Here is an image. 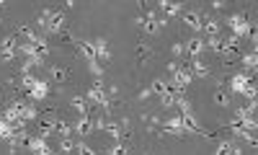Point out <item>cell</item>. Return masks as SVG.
Here are the masks:
<instances>
[{"label": "cell", "instance_id": "cell-21", "mask_svg": "<svg viewBox=\"0 0 258 155\" xmlns=\"http://www.w3.org/2000/svg\"><path fill=\"white\" fill-rule=\"evenodd\" d=\"M54 119H57V116H49V119H42L39 122V137H52L54 134Z\"/></svg>", "mask_w": 258, "mask_h": 155}, {"label": "cell", "instance_id": "cell-14", "mask_svg": "<svg viewBox=\"0 0 258 155\" xmlns=\"http://www.w3.org/2000/svg\"><path fill=\"white\" fill-rule=\"evenodd\" d=\"M183 47H186V54H191V60H196L199 54H201V49H204V42H201L199 36H191Z\"/></svg>", "mask_w": 258, "mask_h": 155}, {"label": "cell", "instance_id": "cell-31", "mask_svg": "<svg viewBox=\"0 0 258 155\" xmlns=\"http://www.w3.org/2000/svg\"><path fill=\"white\" fill-rule=\"evenodd\" d=\"M215 104L217 106H227L230 104V96L225 93V90H217V93H215Z\"/></svg>", "mask_w": 258, "mask_h": 155}, {"label": "cell", "instance_id": "cell-28", "mask_svg": "<svg viewBox=\"0 0 258 155\" xmlns=\"http://www.w3.org/2000/svg\"><path fill=\"white\" fill-rule=\"evenodd\" d=\"M160 8H163V11L168 13V16H176L183 5H181V3H168V0H160Z\"/></svg>", "mask_w": 258, "mask_h": 155}, {"label": "cell", "instance_id": "cell-33", "mask_svg": "<svg viewBox=\"0 0 258 155\" xmlns=\"http://www.w3.org/2000/svg\"><path fill=\"white\" fill-rule=\"evenodd\" d=\"M108 155H129V148L127 145H114V148L108 150Z\"/></svg>", "mask_w": 258, "mask_h": 155}, {"label": "cell", "instance_id": "cell-36", "mask_svg": "<svg viewBox=\"0 0 258 155\" xmlns=\"http://www.w3.org/2000/svg\"><path fill=\"white\" fill-rule=\"evenodd\" d=\"M181 65H176V62H171V65H168V72H171V75H173V72H176Z\"/></svg>", "mask_w": 258, "mask_h": 155}, {"label": "cell", "instance_id": "cell-15", "mask_svg": "<svg viewBox=\"0 0 258 155\" xmlns=\"http://www.w3.org/2000/svg\"><path fill=\"white\" fill-rule=\"evenodd\" d=\"M78 49H80V54H83V57H86L88 62H96V60H98L96 44H93V42H78Z\"/></svg>", "mask_w": 258, "mask_h": 155}, {"label": "cell", "instance_id": "cell-11", "mask_svg": "<svg viewBox=\"0 0 258 155\" xmlns=\"http://www.w3.org/2000/svg\"><path fill=\"white\" fill-rule=\"evenodd\" d=\"M47 96H49V83L47 80H36V86L29 90V98H34V101H44Z\"/></svg>", "mask_w": 258, "mask_h": 155}, {"label": "cell", "instance_id": "cell-12", "mask_svg": "<svg viewBox=\"0 0 258 155\" xmlns=\"http://www.w3.org/2000/svg\"><path fill=\"white\" fill-rule=\"evenodd\" d=\"M93 130H96V124H93V119H90V116H80V119L75 122V132L80 134V137L93 134Z\"/></svg>", "mask_w": 258, "mask_h": 155}, {"label": "cell", "instance_id": "cell-7", "mask_svg": "<svg viewBox=\"0 0 258 155\" xmlns=\"http://www.w3.org/2000/svg\"><path fill=\"white\" fill-rule=\"evenodd\" d=\"M16 54H18V42H16V36H5V39L0 42V60H3V62H11Z\"/></svg>", "mask_w": 258, "mask_h": 155}, {"label": "cell", "instance_id": "cell-4", "mask_svg": "<svg viewBox=\"0 0 258 155\" xmlns=\"http://www.w3.org/2000/svg\"><path fill=\"white\" fill-rule=\"evenodd\" d=\"M86 98H88V104H96V106H101V109H111V101H108V93H106V88L101 86V80L88 88Z\"/></svg>", "mask_w": 258, "mask_h": 155}, {"label": "cell", "instance_id": "cell-19", "mask_svg": "<svg viewBox=\"0 0 258 155\" xmlns=\"http://www.w3.org/2000/svg\"><path fill=\"white\" fill-rule=\"evenodd\" d=\"M70 106L75 109L80 116H88V98L86 96H72L70 98Z\"/></svg>", "mask_w": 258, "mask_h": 155}, {"label": "cell", "instance_id": "cell-20", "mask_svg": "<svg viewBox=\"0 0 258 155\" xmlns=\"http://www.w3.org/2000/svg\"><path fill=\"white\" fill-rule=\"evenodd\" d=\"M0 137L5 142H13V137H16V127L11 122H5L3 116H0Z\"/></svg>", "mask_w": 258, "mask_h": 155}, {"label": "cell", "instance_id": "cell-25", "mask_svg": "<svg viewBox=\"0 0 258 155\" xmlns=\"http://www.w3.org/2000/svg\"><path fill=\"white\" fill-rule=\"evenodd\" d=\"M49 75H52L54 83H64V80L70 78V72L64 70V67H52V70H49Z\"/></svg>", "mask_w": 258, "mask_h": 155}, {"label": "cell", "instance_id": "cell-10", "mask_svg": "<svg viewBox=\"0 0 258 155\" xmlns=\"http://www.w3.org/2000/svg\"><path fill=\"white\" fill-rule=\"evenodd\" d=\"M165 132H171V134H176V137H183L186 134V130H183V122H181V114H173L171 119H165Z\"/></svg>", "mask_w": 258, "mask_h": 155}, {"label": "cell", "instance_id": "cell-5", "mask_svg": "<svg viewBox=\"0 0 258 155\" xmlns=\"http://www.w3.org/2000/svg\"><path fill=\"white\" fill-rule=\"evenodd\" d=\"M137 26H140L145 34H158L163 29V21L155 16V11H147L142 18H137Z\"/></svg>", "mask_w": 258, "mask_h": 155}, {"label": "cell", "instance_id": "cell-26", "mask_svg": "<svg viewBox=\"0 0 258 155\" xmlns=\"http://www.w3.org/2000/svg\"><path fill=\"white\" fill-rule=\"evenodd\" d=\"M215 155H240V150L233 148V142H219V148Z\"/></svg>", "mask_w": 258, "mask_h": 155}, {"label": "cell", "instance_id": "cell-6", "mask_svg": "<svg viewBox=\"0 0 258 155\" xmlns=\"http://www.w3.org/2000/svg\"><path fill=\"white\" fill-rule=\"evenodd\" d=\"M194 80V72H191V65H183V67H178L176 72L171 75V83L176 86L178 90H186V86Z\"/></svg>", "mask_w": 258, "mask_h": 155}, {"label": "cell", "instance_id": "cell-35", "mask_svg": "<svg viewBox=\"0 0 258 155\" xmlns=\"http://www.w3.org/2000/svg\"><path fill=\"white\" fill-rule=\"evenodd\" d=\"M173 52H176V54H186V47H183V44H173Z\"/></svg>", "mask_w": 258, "mask_h": 155}, {"label": "cell", "instance_id": "cell-30", "mask_svg": "<svg viewBox=\"0 0 258 155\" xmlns=\"http://www.w3.org/2000/svg\"><path fill=\"white\" fill-rule=\"evenodd\" d=\"M75 153H78V155H96V150L90 148V145H86V142H78V145H75Z\"/></svg>", "mask_w": 258, "mask_h": 155}, {"label": "cell", "instance_id": "cell-34", "mask_svg": "<svg viewBox=\"0 0 258 155\" xmlns=\"http://www.w3.org/2000/svg\"><path fill=\"white\" fill-rule=\"evenodd\" d=\"M137 52H140V60H145V57H147V54H150V49H147V47H145V44H140V47H137Z\"/></svg>", "mask_w": 258, "mask_h": 155}, {"label": "cell", "instance_id": "cell-24", "mask_svg": "<svg viewBox=\"0 0 258 155\" xmlns=\"http://www.w3.org/2000/svg\"><path fill=\"white\" fill-rule=\"evenodd\" d=\"M191 72H194V78H207L209 75L207 65H204V62H199V60H191Z\"/></svg>", "mask_w": 258, "mask_h": 155}, {"label": "cell", "instance_id": "cell-23", "mask_svg": "<svg viewBox=\"0 0 258 155\" xmlns=\"http://www.w3.org/2000/svg\"><path fill=\"white\" fill-rule=\"evenodd\" d=\"M201 31H207L209 36H219V23L207 18V16H201Z\"/></svg>", "mask_w": 258, "mask_h": 155}, {"label": "cell", "instance_id": "cell-27", "mask_svg": "<svg viewBox=\"0 0 258 155\" xmlns=\"http://www.w3.org/2000/svg\"><path fill=\"white\" fill-rule=\"evenodd\" d=\"M36 114H39V111H36L34 106H29V104H21V119H23V122H31V119H36Z\"/></svg>", "mask_w": 258, "mask_h": 155}, {"label": "cell", "instance_id": "cell-8", "mask_svg": "<svg viewBox=\"0 0 258 155\" xmlns=\"http://www.w3.org/2000/svg\"><path fill=\"white\" fill-rule=\"evenodd\" d=\"M176 90H178L176 86L168 83V80H163V78H155L152 83H150V93H152V96H160V98L168 96V93H176Z\"/></svg>", "mask_w": 258, "mask_h": 155}, {"label": "cell", "instance_id": "cell-1", "mask_svg": "<svg viewBox=\"0 0 258 155\" xmlns=\"http://www.w3.org/2000/svg\"><path fill=\"white\" fill-rule=\"evenodd\" d=\"M39 23L49 34H60L64 29V23H67V16H64V11H57V8H44L39 13Z\"/></svg>", "mask_w": 258, "mask_h": 155}, {"label": "cell", "instance_id": "cell-2", "mask_svg": "<svg viewBox=\"0 0 258 155\" xmlns=\"http://www.w3.org/2000/svg\"><path fill=\"white\" fill-rule=\"evenodd\" d=\"M230 90L233 93H240L245 98H251V101H256V86L253 80L245 75V72H235L233 78H230Z\"/></svg>", "mask_w": 258, "mask_h": 155}, {"label": "cell", "instance_id": "cell-17", "mask_svg": "<svg viewBox=\"0 0 258 155\" xmlns=\"http://www.w3.org/2000/svg\"><path fill=\"white\" fill-rule=\"evenodd\" d=\"M96 54H98V62H108L111 60V49H108V42L106 39H96Z\"/></svg>", "mask_w": 258, "mask_h": 155}, {"label": "cell", "instance_id": "cell-13", "mask_svg": "<svg viewBox=\"0 0 258 155\" xmlns=\"http://www.w3.org/2000/svg\"><path fill=\"white\" fill-rule=\"evenodd\" d=\"M181 122H183V130H186V132H194V134H204V130H201V127H199L196 116H194L191 111H189V114H181Z\"/></svg>", "mask_w": 258, "mask_h": 155}, {"label": "cell", "instance_id": "cell-9", "mask_svg": "<svg viewBox=\"0 0 258 155\" xmlns=\"http://www.w3.org/2000/svg\"><path fill=\"white\" fill-rule=\"evenodd\" d=\"M26 148L31 150V155H52V148L47 145L44 137H39V134H36V137H29V145H26Z\"/></svg>", "mask_w": 258, "mask_h": 155}, {"label": "cell", "instance_id": "cell-18", "mask_svg": "<svg viewBox=\"0 0 258 155\" xmlns=\"http://www.w3.org/2000/svg\"><path fill=\"white\" fill-rule=\"evenodd\" d=\"M183 21H186V26L191 31H201V13L199 11H189L183 16Z\"/></svg>", "mask_w": 258, "mask_h": 155}, {"label": "cell", "instance_id": "cell-16", "mask_svg": "<svg viewBox=\"0 0 258 155\" xmlns=\"http://www.w3.org/2000/svg\"><path fill=\"white\" fill-rule=\"evenodd\" d=\"M104 132H106L111 140H122V137H127L124 127H122V124H116V122H106V124H104Z\"/></svg>", "mask_w": 258, "mask_h": 155}, {"label": "cell", "instance_id": "cell-29", "mask_svg": "<svg viewBox=\"0 0 258 155\" xmlns=\"http://www.w3.org/2000/svg\"><path fill=\"white\" fill-rule=\"evenodd\" d=\"M60 150L62 153H75V142L70 137H60Z\"/></svg>", "mask_w": 258, "mask_h": 155}, {"label": "cell", "instance_id": "cell-22", "mask_svg": "<svg viewBox=\"0 0 258 155\" xmlns=\"http://www.w3.org/2000/svg\"><path fill=\"white\" fill-rule=\"evenodd\" d=\"M72 130H75V127L67 124L64 119H54V134H57V137H70Z\"/></svg>", "mask_w": 258, "mask_h": 155}, {"label": "cell", "instance_id": "cell-32", "mask_svg": "<svg viewBox=\"0 0 258 155\" xmlns=\"http://www.w3.org/2000/svg\"><path fill=\"white\" fill-rule=\"evenodd\" d=\"M88 65H90V70H93V75H96V78L104 75V62H98V60H96V62H88Z\"/></svg>", "mask_w": 258, "mask_h": 155}, {"label": "cell", "instance_id": "cell-3", "mask_svg": "<svg viewBox=\"0 0 258 155\" xmlns=\"http://www.w3.org/2000/svg\"><path fill=\"white\" fill-rule=\"evenodd\" d=\"M227 26L233 29V36L235 39H243V36H248L253 29H251V21H248L245 13H233L227 18Z\"/></svg>", "mask_w": 258, "mask_h": 155}]
</instances>
